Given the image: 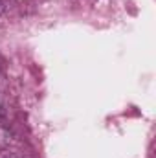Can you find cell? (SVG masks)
Instances as JSON below:
<instances>
[{"label": "cell", "instance_id": "obj_1", "mask_svg": "<svg viewBox=\"0 0 156 158\" xmlns=\"http://www.w3.org/2000/svg\"><path fill=\"white\" fill-rule=\"evenodd\" d=\"M0 116H2V103H0Z\"/></svg>", "mask_w": 156, "mask_h": 158}]
</instances>
